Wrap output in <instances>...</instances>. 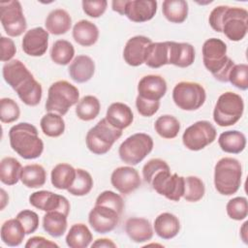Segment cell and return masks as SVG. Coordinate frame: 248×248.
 <instances>
[{
	"instance_id": "obj_9",
	"label": "cell",
	"mask_w": 248,
	"mask_h": 248,
	"mask_svg": "<svg viewBox=\"0 0 248 248\" xmlns=\"http://www.w3.org/2000/svg\"><path fill=\"white\" fill-rule=\"evenodd\" d=\"M152 138L144 133H137L128 137L119 146L120 159L132 166L140 163L153 149Z\"/></svg>"
},
{
	"instance_id": "obj_10",
	"label": "cell",
	"mask_w": 248,
	"mask_h": 248,
	"mask_svg": "<svg viewBox=\"0 0 248 248\" xmlns=\"http://www.w3.org/2000/svg\"><path fill=\"white\" fill-rule=\"evenodd\" d=\"M206 93L203 86L194 81H180L172 90L174 104L183 110H196L205 102Z\"/></svg>"
},
{
	"instance_id": "obj_38",
	"label": "cell",
	"mask_w": 248,
	"mask_h": 248,
	"mask_svg": "<svg viewBox=\"0 0 248 248\" xmlns=\"http://www.w3.org/2000/svg\"><path fill=\"white\" fill-rule=\"evenodd\" d=\"M40 126L43 133L49 138L60 137L65 131V121L62 115L55 112H47L41 121Z\"/></svg>"
},
{
	"instance_id": "obj_24",
	"label": "cell",
	"mask_w": 248,
	"mask_h": 248,
	"mask_svg": "<svg viewBox=\"0 0 248 248\" xmlns=\"http://www.w3.org/2000/svg\"><path fill=\"white\" fill-rule=\"evenodd\" d=\"M106 119L116 129L123 130L132 124L134 120V114L129 106L124 103L116 102L112 103L108 107Z\"/></svg>"
},
{
	"instance_id": "obj_48",
	"label": "cell",
	"mask_w": 248,
	"mask_h": 248,
	"mask_svg": "<svg viewBox=\"0 0 248 248\" xmlns=\"http://www.w3.org/2000/svg\"><path fill=\"white\" fill-rule=\"evenodd\" d=\"M95 203L109 205L121 213L124 209V201H123L122 197L120 195H118L112 191H108V190L102 192L97 197Z\"/></svg>"
},
{
	"instance_id": "obj_55",
	"label": "cell",
	"mask_w": 248,
	"mask_h": 248,
	"mask_svg": "<svg viewBox=\"0 0 248 248\" xmlns=\"http://www.w3.org/2000/svg\"><path fill=\"white\" fill-rule=\"evenodd\" d=\"M247 225H248V222H244V224L242 225L241 229H240V237L242 239V241L247 244L248 243V240H247Z\"/></svg>"
},
{
	"instance_id": "obj_19",
	"label": "cell",
	"mask_w": 248,
	"mask_h": 248,
	"mask_svg": "<svg viewBox=\"0 0 248 248\" xmlns=\"http://www.w3.org/2000/svg\"><path fill=\"white\" fill-rule=\"evenodd\" d=\"M151 43V39L145 36L139 35L130 38L123 50V58L125 62L132 67H138L143 64L146 48Z\"/></svg>"
},
{
	"instance_id": "obj_47",
	"label": "cell",
	"mask_w": 248,
	"mask_h": 248,
	"mask_svg": "<svg viewBox=\"0 0 248 248\" xmlns=\"http://www.w3.org/2000/svg\"><path fill=\"white\" fill-rule=\"evenodd\" d=\"M22 225V227L25 230L26 234H30L36 232V230L39 227V216L35 211L29 210V209H24L20 212L17 213L16 217Z\"/></svg>"
},
{
	"instance_id": "obj_23",
	"label": "cell",
	"mask_w": 248,
	"mask_h": 248,
	"mask_svg": "<svg viewBox=\"0 0 248 248\" xmlns=\"http://www.w3.org/2000/svg\"><path fill=\"white\" fill-rule=\"evenodd\" d=\"M125 232L129 238L137 243L148 241L153 236L152 226L145 218H129L125 224Z\"/></svg>"
},
{
	"instance_id": "obj_26",
	"label": "cell",
	"mask_w": 248,
	"mask_h": 248,
	"mask_svg": "<svg viewBox=\"0 0 248 248\" xmlns=\"http://www.w3.org/2000/svg\"><path fill=\"white\" fill-rule=\"evenodd\" d=\"M45 25L46 31L52 35H62L67 33L72 26V17L63 9L52 10L46 18Z\"/></svg>"
},
{
	"instance_id": "obj_54",
	"label": "cell",
	"mask_w": 248,
	"mask_h": 248,
	"mask_svg": "<svg viewBox=\"0 0 248 248\" xmlns=\"http://www.w3.org/2000/svg\"><path fill=\"white\" fill-rule=\"evenodd\" d=\"M127 0H114L111 2L112 10L121 16H124V10Z\"/></svg>"
},
{
	"instance_id": "obj_40",
	"label": "cell",
	"mask_w": 248,
	"mask_h": 248,
	"mask_svg": "<svg viewBox=\"0 0 248 248\" xmlns=\"http://www.w3.org/2000/svg\"><path fill=\"white\" fill-rule=\"evenodd\" d=\"M154 129L156 133L164 138V139H174L180 130V123L172 115L165 114L159 116L155 123H154Z\"/></svg>"
},
{
	"instance_id": "obj_29",
	"label": "cell",
	"mask_w": 248,
	"mask_h": 248,
	"mask_svg": "<svg viewBox=\"0 0 248 248\" xmlns=\"http://www.w3.org/2000/svg\"><path fill=\"white\" fill-rule=\"evenodd\" d=\"M144 63L152 68L157 69L169 64V44L168 42L151 43L145 52Z\"/></svg>"
},
{
	"instance_id": "obj_34",
	"label": "cell",
	"mask_w": 248,
	"mask_h": 248,
	"mask_svg": "<svg viewBox=\"0 0 248 248\" xmlns=\"http://www.w3.org/2000/svg\"><path fill=\"white\" fill-rule=\"evenodd\" d=\"M67 217L59 211H48L43 217V228L49 235L60 237L66 232Z\"/></svg>"
},
{
	"instance_id": "obj_46",
	"label": "cell",
	"mask_w": 248,
	"mask_h": 248,
	"mask_svg": "<svg viewBox=\"0 0 248 248\" xmlns=\"http://www.w3.org/2000/svg\"><path fill=\"white\" fill-rule=\"evenodd\" d=\"M170 170L169 165L166 161L160 159V158H154L150 159L142 168V176L146 183L150 184L154 176L162 170Z\"/></svg>"
},
{
	"instance_id": "obj_5",
	"label": "cell",
	"mask_w": 248,
	"mask_h": 248,
	"mask_svg": "<svg viewBox=\"0 0 248 248\" xmlns=\"http://www.w3.org/2000/svg\"><path fill=\"white\" fill-rule=\"evenodd\" d=\"M242 167L235 158H221L214 167V186L221 195L235 194L240 187Z\"/></svg>"
},
{
	"instance_id": "obj_17",
	"label": "cell",
	"mask_w": 248,
	"mask_h": 248,
	"mask_svg": "<svg viewBox=\"0 0 248 248\" xmlns=\"http://www.w3.org/2000/svg\"><path fill=\"white\" fill-rule=\"evenodd\" d=\"M22 50L29 56H42L46 52L48 46V32L43 27H35L23 36Z\"/></svg>"
},
{
	"instance_id": "obj_13",
	"label": "cell",
	"mask_w": 248,
	"mask_h": 248,
	"mask_svg": "<svg viewBox=\"0 0 248 248\" xmlns=\"http://www.w3.org/2000/svg\"><path fill=\"white\" fill-rule=\"evenodd\" d=\"M150 185L159 194L172 202H179L184 194V177L170 173V170L159 171Z\"/></svg>"
},
{
	"instance_id": "obj_39",
	"label": "cell",
	"mask_w": 248,
	"mask_h": 248,
	"mask_svg": "<svg viewBox=\"0 0 248 248\" xmlns=\"http://www.w3.org/2000/svg\"><path fill=\"white\" fill-rule=\"evenodd\" d=\"M75 55L74 46L66 40H57L50 49V58L57 65H68Z\"/></svg>"
},
{
	"instance_id": "obj_21",
	"label": "cell",
	"mask_w": 248,
	"mask_h": 248,
	"mask_svg": "<svg viewBox=\"0 0 248 248\" xmlns=\"http://www.w3.org/2000/svg\"><path fill=\"white\" fill-rule=\"evenodd\" d=\"M169 44V64L179 68L189 67L195 60V48L188 43L170 42Z\"/></svg>"
},
{
	"instance_id": "obj_6",
	"label": "cell",
	"mask_w": 248,
	"mask_h": 248,
	"mask_svg": "<svg viewBox=\"0 0 248 248\" xmlns=\"http://www.w3.org/2000/svg\"><path fill=\"white\" fill-rule=\"evenodd\" d=\"M78 99L79 91L75 85L67 80H58L49 86L45 107L48 112L65 115L71 107L78 103Z\"/></svg>"
},
{
	"instance_id": "obj_53",
	"label": "cell",
	"mask_w": 248,
	"mask_h": 248,
	"mask_svg": "<svg viewBox=\"0 0 248 248\" xmlns=\"http://www.w3.org/2000/svg\"><path fill=\"white\" fill-rule=\"evenodd\" d=\"M92 248L93 247H106V248H115L116 244L108 239V238H98L95 240V242L92 243Z\"/></svg>"
},
{
	"instance_id": "obj_28",
	"label": "cell",
	"mask_w": 248,
	"mask_h": 248,
	"mask_svg": "<svg viewBox=\"0 0 248 248\" xmlns=\"http://www.w3.org/2000/svg\"><path fill=\"white\" fill-rule=\"evenodd\" d=\"M1 239L2 241L12 247H16L21 244L26 234L21 223L16 219H9L1 226Z\"/></svg>"
},
{
	"instance_id": "obj_7",
	"label": "cell",
	"mask_w": 248,
	"mask_h": 248,
	"mask_svg": "<svg viewBox=\"0 0 248 248\" xmlns=\"http://www.w3.org/2000/svg\"><path fill=\"white\" fill-rule=\"evenodd\" d=\"M244 102L240 95L234 92L221 94L213 109V120L220 127L234 125L242 116Z\"/></svg>"
},
{
	"instance_id": "obj_30",
	"label": "cell",
	"mask_w": 248,
	"mask_h": 248,
	"mask_svg": "<svg viewBox=\"0 0 248 248\" xmlns=\"http://www.w3.org/2000/svg\"><path fill=\"white\" fill-rule=\"evenodd\" d=\"M218 143L224 152L238 154L246 146V137L237 130L225 131L219 136Z\"/></svg>"
},
{
	"instance_id": "obj_33",
	"label": "cell",
	"mask_w": 248,
	"mask_h": 248,
	"mask_svg": "<svg viewBox=\"0 0 248 248\" xmlns=\"http://www.w3.org/2000/svg\"><path fill=\"white\" fill-rule=\"evenodd\" d=\"M20 180L27 188H40L46 180V170L39 164L26 165L21 169Z\"/></svg>"
},
{
	"instance_id": "obj_44",
	"label": "cell",
	"mask_w": 248,
	"mask_h": 248,
	"mask_svg": "<svg viewBox=\"0 0 248 248\" xmlns=\"http://www.w3.org/2000/svg\"><path fill=\"white\" fill-rule=\"evenodd\" d=\"M20 109L18 105L11 98L0 100V120L2 123H12L19 118Z\"/></svg>"
},
{
	"instance_id": "obj_18",
	"label": "cell",
	"mask_w": 248,
	"mask_h": 248,
	"mask_svg": "<svg viewBox=\"0 0 248 248\" xmlns=\"http://www.w3.org/2000/svg\"><path fill=\"white\" fill-rule=\"evenodd\" d=\"M157 12V1L154 0H127L124 10L126 16L133 22H145L152 19Z\"/></svg>"
},
{
	"instance_id": "obj_16",
	"label": "cell",
	"mask_w": 248,
	"mask_h": 248,
	"mask_svg": "<svg viewBox=\"0 0 248 248\" xmlns=\"http://www.w3.org/2000/svg\"><path fill=\"white\" fill-rule=\"evenodd\" d=\"M110 182L111 185L123 195H129L141 184L138 170L129 166L116 168L111 173Z\"/></svg>"
},
{
	"instance_id": "obj_50",
	"label": "cell",
	"mask_w": 248,
	"mask_h": 248,
	"mask_svg": "<svg viewBox=\"0 0 248 248\" xmlns=\"http://www.w3.org/2000/svg\"><path fill=\"white\" fill-rule=\"evenodd\" d=\"M82 10L90 17L97 18L106 12L108 2L106 0L97 1H82Z\"/></svg>"
},
{
	"instance_id": "obj_31",
	"label": "cell",
	"mask_w": 248,
	"mask_h": 248,
	"mask_svg": "<svg viewBox=\"0 0 248 248\" xmlns=\"http://www.w3.org/2000/svg\"><path fill=\"white\" fill-rule=\"evenodd\" d=\"M76 177V169L66 163L57 164L50 173V180L53 187L58 190H68Z\"/></svg>"
},
{
	"instance_id": "obj_8",
	"label": "cell",
	"mask_w": 248,
	"mask_h": 248,
	"mask_svg": "<svg viewBox=\"0 0 248 248\" xmlns=\"http://www.w3.org/2000/svg\"><path fill=\"white\" fill-rule=\"evenodd\" d=\"M122 136V130L116 129L106 118L101 119L86 134L87 148L96 155H103L109 151L113 143Z\"/></svg>"
},
{
	"instance_id": "obj_2",
	"label": "cell",
	"mask_w": 248,
	"mask_h": 248,
	"mask_svg": "<svg viewBox=\"0 0 248 248\" xmlns=\"http://www.w3.org/2000/svg\"><path fill=\"white\" fill-rule=\"evenodd\" d=\"M209 24L216 32H223L233 42L244 39L248 31V12L240 7L217 6L208 17Z\"/></svg>"
},
{
	"instance_id": "obj_11",
	"label": "cell",
	"mask_w": 248,
	"mask_h": 248,
	"mask_svg": "<svg viewBox=\"0 0 248 248\" xmlns=\"http://www.w3.org/2000/svg\"><path fill=\"white\" fill-rule=\"evenodd\" d=\"M216 136V129L209 121L200 120L184 131L182 141L184 146L189 150L199 151L212 143Z\"/></svg>"
},
{
	"instance_id": "obj_4",
	"label": "cell",
	"mask_w": 248,
	"mask_h": 248,
	"mask_svg": "<svg viewBox=\"0 0 248 248\" xmlns=\"http://www.w3.org/2000/svg\"><path fill=\"white\" fill-rule=\"evenodd\" d=\"M202 62L212 76L221 82L229 81V74L234 62L227 56V45L220 39L206 40L202 48Z\"/></svg>"
},
{
	"instance_id": "obj_51",
	"label": "cell",
	"mask_w": 248,
	"mask_h": 248,
	"mask_svg": "<svg viewBox=\"0 0 248 248\" xmlns=\"http://www.w3.org/2000/svg\"><path fill=\"white\" fill-rule=\"evenodd\" d=\"M0 46H1V61L2 62H9L16 54V48L15 43L12 39L2 36L0 39Z\"/></svg>"
},
{
	"instance_id": "obj_15",
	"label": "cell",
	"mask_w": 248,
	"mask_h": 248,
	"mask_svg": "<svg viewBox=\"0 0 248 248\" xmlns=\"http://www.w3.org/2000/svg\"><path fill=\"white\" fill-rule=\"evenodd\" d=\"M29 202L32 206L43 211H59L66 216L69 215L71 207L67 198L46 190L32 193L29 197Z\"/></svg>"
},
{
	"instance_id": "obj_14",
	"label": "cell",
	"mask_w": 248,
	"mask_h": 248,
	"mask_svg": "<svg viewBox=\"0 0 248 248\" xmlns=\"http://www.w3.org/2000/svg\"><path fill=\"white\" fill-rule=\"evenodd\" d=\"M121 214V212L109 205L95 203L88 214V222L96 232L107 233L115 229Z\"/></svg>"
},
{
	"instance_id": "obj_45",
	"label": "cell",
	"mask_w": 248,
	"mask_h": 248,
	"mask_svg": "<svg viewBox=\"0 0 248 248\" xmlns=\"http://www.w3.org/2000/svg\"><path fill=\"white\" fill-rule=\"evenodd\" d=\"M229 81L240 90H246L248 88V65L234 64L229 74Z\"/></svg>"
},
{
	"instance_id": "obj_36",
	"label": "cell",
	"mask_w": 248,
	"mask_h": 248,
	"mask_svg": "<svg viewBox=\"0 0 248 248\" xmlns=\"http://www.w3.org/2000/svg\"><path fill=\"white\" fill-rule=\"evenodd\" d=\"M21 164L14 157H5L0 163V180L6 185H15L20 179Z\"/></svg>"
},
{
	"instance_id": "obj_20",
	"label": "cell",
	"mask_w": 248,
	"mask_h": 248,
	"mask_svg": "<svg viewBox=\"0 0 248 248\" xmlns=\"http://www.w3.org/2000/svg\"><path fill=\"white\" fill-rule=\"evenodd\" d=\"M167 92L165 78L158 75H147L140 78L138 84L140 97L149 101H160Z\"/></svg>"
},
{
	"instance_id": "obj_43",
	"label": "cell",
	"mask_w": 248,
	"mask_h": 248,
	"mask_svg": "<svg viewBox=\"0 0 248 248\" xmlns=\"http://www.w3.org/2000/svg\"><path fill=\"white\" fill-rule=\"evenodd\" d=\"M228 216L236 221L243 220L248 215V203L245 197H235L230 200L226 205Z\"/></svg>"
},
{
	"instance_id": "obj_22",
	"label": "cell",
	"mask_w": 248,
	"mask_h": 248,
	"mask_svg": "<svg viewBox=\"0 0 248 248\" xmlns=\"http://www.w3.org/2000/svg\"><path fill=\"white\" fill-rule=\"evenodd\" d=\"M68 72L74 81L83 83L93 77L95 73V63L92 58L87 55H78L71 62Z\"/></svg>"
},
{
	"instance_id": "obj_37",
	"label": "cell",
	"mask_w": 248,
	"mask_h": 248,
	"mask_svg": "<svg viewBox=\"0 0 248 248\" xmlns=\"http://www.w3.org/2000/svg\"><path fill=\"white\" fill-rule=\"evenodd\" d=\"M101 108L100 101L97 97L87 95L81 98L76 107L77 116L83 121H91L95 119Z\"/></svg>"
},
{
	"instance_id": "obj_35",
	"label": "cell",
	"mask_w": 248,
	"mask_h": 248,
	"mask_svg": "<svg viewBox=\"0 0 248 248\" xmlns=\"http://www.w3.org/2000/svg\"><path fill=\"white\" fill-rule=\"evenodd\" d=\"M162 12L170 22L182 23L188 16V3L184 0H165Z\"/></svg>"
},
{
	"instance_id": "obj_25",
	"label": "cell",
	"mask_w": 248,
	"mask_h": 248,
	"mask_svg": "<svg viewBox=\"0 0 248 248\" xmlns=\"http://www.w3.org/2000/svg\"><path fill=\"white\" fill-rule=\"evenodd\" d=\"M153 227L159 237L163 239H171L178 234L180 231V222L174 214L163 212L156 217Z\"/></svg>"
},
{
	"instance_id": "obj_49",
	"label": "cell",
	"mask_w": 248,
	"mask_h": 248,
	"mask_svg": "<svg viewBox=\"0 0 248 248\" xmlns=\"http://www.w3.org/2000/svg\"><path fill=\"white\" fill-rule=\"evenodd\" d=\"M136 107L140 115L150 117L158 111L160 107V101H149L140 96H137Z\"/></svg>"
},
{
	"instance_id": "obj_42",
	"label": "cell",
	"mask_w": 248,
	"mask_h": 248,
	"mask_svg": "<svg viewBox=\"0 0 248 248\" xmlns=\"http://www.w3.org/2000/svg\"><path fill=\"white\" fill-rule=\"evenodd\" d=\"M205 193V187L203 181L198 176L184 177V194L185 201L190 202H196L202 200Z\"/></svg>"
},
{
	"instance_id": "obj_27",
	"label": "cell",
	"mask_w": 248,
	"mask_h": 248,
	"mask_svg": "<svg viewBox=\"0 0 248 248\" xmlns=\"http://www.w3.org/2000/svg\"><path fill=\"white\" fill-rule=\"evenodd\" d=\"M73 38L82 46H91L98 41L99 29L93 22L81 19L73 27Z\"/></svg>"
},
{
	"instance_id": "obj_12",
	"label": "cell",
	"mask_w": 248,
	"mask_h": 248,
	"mask_svg": "<svg viewBox=\"0 0 248 248\" xmlns=\"http://www.w3.org/2000/svg\"><path fill=\"white\" fill-rule=\"evenodd\" d=\"M0 20L5 32L11 37L20 36L27 27L19 1L0 2Z\"/></svg>"
},
{
	"instance_id": "obj_3",
	"label": "cell",
	"mask_w": 248,
	"mask_h": 248,
	"mask_svg": "<svg viewBox=\"0 0 248 248\" xmlns=\"http://www.w3.org/2000/svg\"><path fill=\"white\" fill-rule=\"evenodd\" d=\"M9 140L12 149L23 159L39 158L44 151V142L37 128L28 122L14 125L9 131Z\"/></svg>"
},
{
	"instance_id": "obj_52",
	"label": "cell",
	"mask_w": 248,
	"mask_h": 248,
	"mask_svg": "<svg viewBox=\"0 0 248 248\" xmlns=\"http://www.w3.org/2000/svg\"><path fill=\"white\" fill-rule=\"evenodd\" d=\"M26 248L34 247H59L55 242L45 238L44 236H33L27 240L25 243Z\"/></svg>"
},
{
	"instance_id": "obj_41",
	"label": "cell",
	"mask_w": 248,
	"mask_h": 248,
	"mask_svg": "<svg viewBox=\"0 0 248 248\" xmlns=\"http://www.w3.org/2000/svg\"><path fill=\"white\" fill-rule=\"evenodd\" d=\"M93 184V178L87 170L82 169H76L75 180L67 191L73 196H85L92 190Z\"/></svg>"
},
{
	"instance_id": "obj_1",
	"label": "cell",
	"mask_w": 248,
	"mask_h": 248,
	"mask_svg": "<svg viewBox=\"0 0 248 248\" xmlns=\"http://www.w3.org/2000/svg\"><path fill=\"white\" fill-rule=\"evenodd\" d=\"M2 74L5 81L25 105L30 107L39 105L43 94L42 85L20 60L13 59L7 62L3 66Z\"/></svg>"
},
{
	"instance_id": "obj_32",
	"label": "cell",
	"mask_w": 248,
	"mask_h": 248,
	"mask_svg": "<svg viewBox=\"0 0 248 248\" xmlns=\"http://www.w3.org/2000/svg\"><path fill=\"white\" fill-rule=\"evenodd\" d=\"M92 239L90 230L82 223L74 224L66 235V243L70 248H86L90 245Z\"/></svg>"
}]
</instances>
